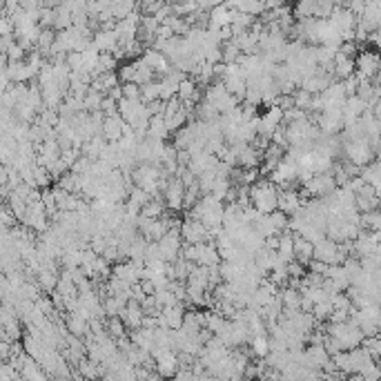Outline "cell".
I'll use <instances>...</instances> for the list:
<instances>
[{
	"label": "cell",
	"instance_id": "40",
	"mask_svg": "<svg viewBox=\"0 0 381 381\" xmlns=\"http://www.w3.org/2000/svg\"><path fill=\"white\" fill-rule=\"evenodd\" d=\"M223 3H225V0H214V7H216V5H223Z\"/></svg>",
	"mask_w": 381,
	"mask_h": 381
},
{
	"label": "cell",
	"instance_id": "15",
	"mask_svg": "<svg viewBox=\"0 0 381 381\" xmlns=\"http://www.w3.org/2000/svg\"><path fill=\"white\" fill-rule=\"evenodd\" d=\"M163 313L167 317V326L172 328V330H178V328H183V321H185V306H183V301H178L176 306H167L163 308Z\"/></svg>",
	"mask_w": 381,
	"mask_h": 381
},
{
	"label": "cell",
	"instance_id": "11",
	"mask_svg": "<svg viewBox=\"0 0 381 381\" xmlns=\"http://www.w3.org/2000/svg\"><path fill=\"white\" fill-rule=\"evenodd\" d=\"M279 252L277 250H270V248H261L259 252L254 254V263H257V268L261 270V275H270V270H272L277 263H279Z\"/></svg>",
	"mask_w": 381,
	"mask_h": 381
},
{
	"label": "cell",
	"instance_id": "18",
	"mask_svg": "<svg viewBox=\"0 0 381 381\" xmlns=\"http://www.w3.org/2000/svg\"><path fill=\"white\" fill-rule=\"evenodd\" d=\"M250 348H252V355L259 359H266L270 355V335H257L250 339Z\"/></svg>",
	"mask_w": 381,
	"mask_h": 381
},
{
	"label": "cell",
	"instance_id": "5",
	"mask_svg": "<svg viewBox=\"0 0 381 381\" xmlns=\"http://www.w3.org/2000/svg\"><path fill=\"white\" fill-rule=\"evenodd\" d=\"M180 230H169V232L158 241L160 245V254H163L165 261L174 263L178 257H183V245H180Z\"/></svg>",
	"mask_w": 381,
	"mask_h": 381
},
{
	"label": "cell",
	"instance_id": "24",
	"mask_svg": "<svg viewBox=\"0 0 381 381\" xmlns=\"http://www.w3.org/2000/svg\"><path fill=\"white\" fill-rule=\"evenodd\" d=\"M60 263L63 268H69V270H76L83 266V250H65V254L60 257Z\"/></svg>",
	"mask_w": 381,
	"mask_h": 381
},
{
	"label": "cell",
	"instance_id": "17",
	"mask_svg": "<svg viewBox=\"0 0 381 381\" xmlns=\"http://www.w3.org/2000/svg\"><path fill=\"white\" fill-rule=\"evenodd\" d=\"M58 279L60 275L56 272V270H49V268H43L40 272H36V281H38V286L45 290V292L49 295L52 290H56L58 286Z\"/></svg>",
	"mask_w": 381,
	"mask_h": 381
},
{
	"label": "cell",
	"instance_id": "35",
	"mask_svg": "<svg viewBox=\"0 0 381 381\" xmlns=\"http://www.w3.org/2000/svg\"><path fill=\"white\" fill-rule=\"evenodd\" d=\"M67 65L72 67V72H80L83 74V52H69L67 54Z\"/></svg>",
	"mask_w": 381,
	"mask_h": 381
},
{
	"label": "cell",
	"instance_id": "14",
	"mask_svg": "<svg viewBox=\"0 0 381 381\" xmlns=\"http://www.w3.org/2000/svg\"><path fill=\"white\" fill-rule=\"evenodd\" d=\"M180 100H194V103H201V92H198V80L194 78H183L178 83V94Z\"/></svg>",
	"mask_w": 381,
	"mask_h": 381
},
{
	"label": "cell",
	"instance_id": "32",
	"mask_svg": "<svg viewBox=\"0 0 381 381\" xmlns=\"http://www.w3.org/2000/svg\"><path fill=\"white\" fill-rule=\"evenodd\" d=\"M359 377H361V379H368V381L381 379V364H375V359H373L368 366H364V370L359 373Z\"/></svg>",
	"mask_w": 381,
	"mask_h": 381
},
{
	"label": "cell",
	"instance_id": "4",
	"mask_svg": "<svg viewBox=\"0 0 381 381\" xmlns=\"http://www.w3.org/2000/svg\"><path fill=\"white\" fill-rule=\"evenodd\" d=\"M163 194H165V203H167L169 212H180V210H183V203H185V183L180 180V176H172V178H169V183H167Z\"/></svg>",
	"mask_w": 381,
	"mask_h": 381
},
{
	"label": "cell",
	"instance_id": "27",
	"mask_svg": "<svg viewBox=\"0 0 381 381\" xmlns=\"http://www.w3.org/2000/svg\"><path fill=\"white\" fill-rule=\"evenodd\" d=\"M103 98H105L103 92H96V89L89 87V92L85 96V112H96V109H100V105H103Z\"/></svg>",
	"mask_w": 381,
	"mask_h": 381
},
{
	"label": "cell",
	"instance_id": "28",
	"mask_svg": "<svg viewBox=\"0 0 381 381\" xmlns=\"http://www.w3.org/2000/svg\"><path fill=\"white\" fill-rule=\"evenodd\" d=\"M160 98V83L158 80H149V83L143 85V96H140V100L143 103H152V100H158Z\"/></svg>",
	"mask_w": 381,
	"mask_h": 381
},
{
	"label": "cell",
	"instance_id": "31",
	"mask_svg": "<svg viewBox=\"0 0 381 381\" xmlns=\"http://www.w3.org/2000/svg\"><path fill=\"white\" fill-rule=\"evenodd\" d=\"M120 85H123V96L125 98L140 100V96H143V85L134 83V80H129V83H120Z\"/></svg>",
	"mask_w": 381,
	"mask_h": 381
},
{
	"label": "cell",
	"instance_id": "37",
	"mask_svg": "<svg viewBox=\"0 0 381 381\" xmlns=\"http://www.w3.org/2000/svg\"><path fill=\"white\" fill-rule=\"evenodd\" d=\"M23 9H43L47 5V0H20Z\"/></svg>",
	"mask_w": 381,
	"mask_h": 381
},
{
	"label": "cell",
	"instance_id": "20",
	"mask_svg": "<svg viewBox=\"0 0 381 381\" xmlns=\"http://www.w3.org/2000/svg\"><path fill=\"white\" fill-rule=\"evenodd\" d=\"M56 43V34H54V27H43V32H40V38H38V45L36 49L43 52V56H49L52 52V45Z\"/></svg>",
	"mask_w": 381,
	"mask_h": 381
},
{
	"label": "cell",
	"instance_id": "22",
	"mask_svg": "<svg viewBox=\"0 0 381 381\" xmlns=\"http://www.w3.org/2000/svg\"><path fill=\"white\" fill-rule=\"evenodd\" d=\"M254 230L261 234V236H270V234H281L279 230H277V225H275V221H272V216L270 214H261L259 216V221L254 223Z\"/></svg>",
	"mask_w": 381,
	"mask_h": 381
},
{
	"label": "cell",
	"instance_id": "23",
	"mask_svg": "<svg viewBox=\"0 0 381 381\" xmlns=\"http://www.w3.org/2000/svg\"><path fill=\"white\" fill-rule=\"evenodd\" d=\"M361 225L368 230H375V232H381V207L370 210V212L361 214Z\"/></svg>",
	"mask_w": 381,
	"mask_h": 381
},
{
	"label": "cell",
	"instance_id": "9",
	"mask_svg": "<svg viewBox=\"0 0 381 381\" xmlns=\"http://www.w3.org/2000/svg\"><path fill=\"white\" fill-rule=\"evenodd\" d=\"M125 132V118L123 116H107L103 123V136L107 138V143H118L123 138Z\"/></svg>",
	"mask_w": 381,
	"mask_h": 381
},
{
	"label": "cell",
	"instance_id": "29",
	"mask_svg": "<svg viewBox=\"0 0 381 381\" xmlns=\"http://www.w3.org/2000/svg\"><path fill=\"white\" fill-rule=\"evenodd\" d=\"M241 54H243V52H241L239 45L234 43V38L227 40V43H223V63H236Z\"/></svg>",
	"mask_w": 381,
	"mask_h": 381
},
{
	"label": "cell",
	"instance_id": "21",
	"mask_svg": "<svg viewBox=\"0 0 381 381\" xmlns=\"http://www.w3.org/2000/svg\"><path fill=\"white\" fill-rule=\"evenodd\" d=\"M165 210H167V203H163L160 198H149L147 203L143 205V212L140 214H145L149 219H160L165 214Z\"/></svg>",
	"mask_w": 381,
	"mask_h": 381
},
{
	"label": "cell",
	"instance_id": "16",
	"mask_svg": "<svg viewBox=\"0 0 381 381\" xmlns=\"http://www.w3.org/2000/svg\"><path fill=\"white\" fill-rule=\"evenodd\" d=\"M147 136L160 138V140H167V136H169V127H167V120H165L163 114H154L152 118H149Z\"/></svg>",
	"mask_w": 381,
	"mask_h": 381
},
{
	"label": "cell",
	"instance_id": "19",
	"mask_svg": "<svg viewBox=\"0 0 381 381\" xmlns=\"http://www.w3.org/2000/svg\"><path fill=\"white\" fill-rule=\"evenodd\" d=\"M56 185H60L63 189H67V192H72V194H80V174H76V172H65L63 176H60L58 180H56Z\"/></svg>",
	"mask_w": 381,
	"mask_h": 381
},
{
	"label": "cell",
	"instance_id": "3",
	"mask_svg": "<svg viewBox=\"0 0 381 381\" xmlns=\"http://www.w3.org/2000/svg\"><path fill=\"white\" fill-rule=\"evenodd\" d=\"M180 236H183L185 243H205V241H212V232L207 230V225L201 219L187 216L180 225Z\"/></svg>",
	"mask_w": 381,
	"mask_h": 381
},
{
	"label": "cell",
	"instance_id": "36",
	"mask_svg": "<svg viewBox=\"0 0 381 381\" xmlns=\"http://www.w3.org/2000/svg\"><path fill=\"white\" fill-rule=\"evenodd\" d=\"M136 76V65L134 63H127L118 69V78H120V83H129V80H134Z\"/></svg>",
	"mask_w": 381,
	"mask_h": 381
},
{
	"label": "cell",
	"instance_id": "10",
	"mask_svg": "<svg viewBox=\"0 0 381 381\" xmlns=\"http://www.w3.org/2000/svg\"><path fill=\"white\" fill-rule=\"evenodd\" d=\"M357 72V60L353 56H346L344 52H339L335 63H333V74L337 80H344L348 76H353Z\"/></svg>",
	"mask_w": 381,
	"mask_h": 381
},
{
	"label": "cell",
	"instance_id": "30",
	"mask_svg": "<svg viewBox=\"0 0 381 381\" xmlns=\"http://www.w3.org/2000/svg\"><path fill=\"white\" fill-rule=\"evenodd\" d=\"M292 96H295V105L301 107V109H306V112H308V107H310V103H313V96H315V94H310L308 89L299 87L297 92H292Z\"/></svg>",
	"mask_w": 381,
	"mask_h": 381
},
{
	"label": "cell",
	"instance_id": "26",
	"mask_svg": "<svg viewBox=\"0 0 381 381\" xmlns=\"http://www.w3.org/2000/svg\"><path fill=\"white\" fill-rule=\"evenodd\" d=\"M333 313H335L333 299H330V301H321V304H315V308H313V315L317 317V321H328L330 317H333Z\"/></svg>",
	"mask_w": 381,
	"mask_h": 381
},
{
	"label": "cell",
	"instance_id": "7",
	"mask_svg": "<svg viewBox=\"0 0 381 381\" xmlns=\"http://www.w3.org/2000/svg\"><path fill=\"white\" fill-rule=\"evenodd\" d=\"M232 16H234V9L227 7L225 3L212 7V9H210V23H207V29H212V32H219L221 27L232 25Z\"/></svg>",
	"mask_w": 381,
	"mask_h": 381
},
{
	"label": "cell",
	"instance_id": "12",
	"mask_svg": "<svg viewBox=\"0 0 381 381\" xmlns=\"http://www.w3.org/2000/svg\"><path fill=\"white\" fill-rule=\"evenodd\" d=\"M295 254H297V259L301 261V263L308 266L310 261L315 259V243L313 241H308L306 236L295 234Z\"/></svg>",
	"mask_w": 381,
	"mask_h": 381
},
{
	"label": "cell",
	"instance_id": "6",
	"mask_svg": "<svg viewBox=\"0 0 381 381\" xmlns=\"http://www.w3.org/2000/svg\"><path fill=\"white\" fill-rule=\"evenodd\" d=\"M330 361H333V355L328 353L326 344H310V348H306V366L324 370Z\"/></svg>",
	"mask_w": 381,
	"mask_h": 381
},
{
	"label": "cell",
	"instance_id": "25",
	"mask_svg": "<svg viewBox=\"0 0 381 381\" xmlns=\"http://www.w3.org/2000/svg\"><path fill=\"white\" fill-rule=\"evenodd\" d=\"M107 333L114 339H120L127 335V326L120 317H107Z\"/></svg>",
	"mask_w": 381,
	"mask_h": 381
},
{
	"label": "cell",
	"instance_id": "2",
	"mask_svg": "<svg viewBox=\"0 0 381 381\" xmlns=\"http://www.w3.org/2000/svg\"><path fill=\"white\" fill-rule=\"evenodd\" d=\"M357 76L361 80H375L381 72V52L377 49H359L357 54Z\"/></svg>",
	"mask_w": 381,
	"mask_h": 381
},
{
	"label": "cell",
	"instance_id": "34",
	"mask_svg": "<svg viewBox=\"0 0 381 381\" xmlns=\"http://www.w3.org/2000/svg\"><path fill=\"white\" fill-rule=\"evenodd\" d=\"M47 169H49V174L54 176V180H58L65 172H69V165L65 163L63 158H58V160H52V163L47 165Z\"/></svg>",
	"mask_w": 381,
	"mask_h": 381
},
{
	"label": "cell",
	"instance_id": "33",
	"mask_svg": "<svg viewBox=\"0 0 381 381\" xmlns=\"http://www.w3.org/2000/svg\"><path fill=\"white\" fill-rule=\"evenodd\" d=\"M56 25V7L45 5L40 9V27H54Z\"/></svg>",
	"mask_w": 381,
	"mask_h": 381
},
{
	"label": "cell",
	"instance_id": "1",
	"mask_svg": "<svg viewBox=\"0 0 381 381\" xmlns=\"http://www.w3.org/2000/svg\"><path fill=\"white\" fill-rule=\"evenodd\" d=\"M344 152H346V158L350 160V163H355L359 167L373 163V158H377V147L370 143L366 136L344 140Z\"/></svg>",
	"mask_w": 381,
	"mask_h": 381
},
{
	"label": "cell",
	"instance_id": "39",
	"mask_svg": "<svg viewBox=\"0 0 381 381\" xmlns=\"http://www.w3.org/2000/svg\"><path fill=\"white\" fill-rule=\"evenodd\" d=\"M241 3H243V0H225V5H227V7H232V9H239V7H241Z\"/></svg>",
	"mask_w": 381,
	"mask_h": 381
},
{
	"label": "cell",
	"instance_id": "8",
	"mask_svg": "<svg viewBox=\"0 0 381 381\" xmlns=\"http://www.w3.org/2000/svg\"><path fill=\"white\" fill-rule=\"evenodd\" d=\"M92 43L96 45V49L100 54L103 52H112L114 54V49L120 45V40H118V34H116V27L114 29H98V32L94 34V40Z\"/></svg>",
	"mask_w": 381,
	"mask_h": 381
},
{
	"label": "cell",
	"instance_id": "38",
	"mask_svg": "<svg viewBox=\"0 0 381 381\" xmlns=\"http://www.w3.org/2000/svg\"><path fill=\"white\" fill-rule=\"evenodd\" d=\"M370 43L375 45L377 52H381V27H377L373 34H370Z\"/></svg>",
	"mask_w": 381,
	"mask_h": 381
},
{
	"label": "cell",
	"instance_id": "13",
	"mask_svg": "<svg viewBox=\"0 0 381 381\" xmlns=\"http://www.w3.org/2000/svg\"><path fill=\"white\" fill-rule=\"evenodd\" d=\"M279 259L281 261H292V259H297V254H295V232H290V230H284L281 232V241H279Z\"/></svg>",
	"mask_w": 381,
	"mask_h": 381
}]
</instances>
